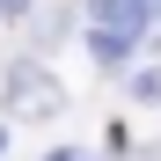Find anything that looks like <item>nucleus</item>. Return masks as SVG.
Returning <instances> with one entry per match:
<instances>
[{
	"instance_id": "nucleus-2",
	"label": "nucleus",
	"mask_w": 161,
	"mask_h": 161,
	"mask_svg": "<svg viewBox=\"0 0 161 161\" xmlns=\"http://www.w3.org/2000/svg\"><path fill=\"white\" fill-rule=\"evenodd\" d=\"M147 8L154 0H88V22H95V51L103 59H125L132 30H147Z\"/></svg>"
},
{
	"instance_id": "nucleus-3",
	"label": "nucleus",
	"mask_w": 161,
	"mask_h": 161,
	"mask_svg": "<svg viewBox=\"0 0 161 161\" xmlns=\"http://www.w3.org/2000/svg\"><path fill=\"white\" fill-rule=\"evenodd\" d=\"M37 8V0H0V15H30Z\"/></svg>"
},
{
	"instance_id": "nucleus-1",
	"label": "nucleus",
	"mask_w": 161,
	"mask_h": 161,
	"mask_svg": "<svg viewBox=\"0 0 161 161\" xmlns=\"http://www.w3.org/2000/svg\"><path fill=\"white\" fill-rule=\"evenodd\" d=\"M0 110L44 125V117H59V110H66V88H59V73H51V66L15 59V66H8V88H0Z\"/></svg>"
},
{
	"instance_id": "nucleus-4",
	"label": "nucleus",
	"mask_w": 161,
	"mask_h": 161,
	"mask_svg": "<svg viewBox=\"0 0 161 161\" xmlns=\"http://www.w3.org/2000/svg\"><path fill=\"white\" fill-rule=\"evenodd\" d=\"M154 8H161V0H154Z\"/></svg>"
}]
</instances>
